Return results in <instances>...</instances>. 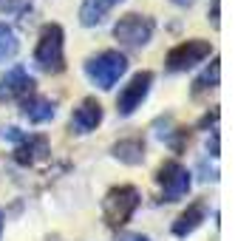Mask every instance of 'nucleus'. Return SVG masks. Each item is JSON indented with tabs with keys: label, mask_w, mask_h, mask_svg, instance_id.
Segmentation results:
<instances>
[{
	"label": "nucleus",
	"mask_w": 252,
	"mask_h": 241,
	"mask_svg": "<svg viewBox=\"0 0 252 241\" xmlns=\"http://www.w3.org/2000/svg\"><path fill=\"white\" fill-rule=\"evenodd\" d=\"M111 153H114V159L125 162V165H142L145 162V142L139 137L119 139V142H114Z\"/></svg>",
	"instance_id": "obj_14"
},
{
	"label": "nucleus",
	"mask_w": 252,
	"mask_h": 241,
	"mask_svg": "<svg viewBox=\"0 0 252 241\" xmlns=\"http://www.w3.org/2000/svg\"><path fill=\"white\" fill-rule=\"evenodd\" d=\"M122 0H82L80 6V23L82 26H99L119 6Z\"/></svg>",
	"instance_id": "obj_13"
},
{
	"label": "nucleus",
	"mask_w": 252,
	"mask_h": 241,
	"mask_svg": "<svg viewBox=\"0 0 252 241\" xmlns=\"http://www.w3.org/2000/svg\"><path fill=\"white\" fill-rule=\"evenodd\" d=\"M190 171L184 168L182 162H161L159 171H156V187H159V199L161 202H179L190 193Z\"/></svg>",
	"instance_id": "obj_4"
},
{
	"label": "nucleus",
	"mask_w": 252,
	"mask_h": 241,
	"mask_svg": "<svg viewBox=\"0 0 252 241\" xmlns=\"http://www.w3.org/2000/svg\"><path fill=\"white\" fill-rule=\"evenodd\" d=\"M210 26L213 29L221 26V0H213V6H210Z\"/></svg>",
	"instance_id": "obj_18"
},
{
	"label": "nucleus",
	"mask_w": 252,
	"mask_h": 241,
	"mask_svg": "<svg viewBox=\"0 0 252 241\" xmlns=\"http://www.w3.org/2000/svg\"><path fill=\"white\" fill-rule=\"evenodd\" d=\"M170 3H176V6H190L193 0H170Z\"/></svg>",
	"instance_id": "obj_22"
},
{
	"label": "nucleus",
	"mask_w": 252,
	"mask_h": 241,
	"mask_svg": "<svg viewBox=\"0 0 252 241\" xmlns=\"http://www.w3.org/2000/svg\"><path fill=\"white\" fill-rule=\"evenodd\" d=\"M34 63L46 74H63L65 71V32L60 23H46L40 29Z\"/></svg>",
	"instance_id": "obj_1"
},
{
	"label": "nucleus",
	"mask_w": 252,
	"mask_h": 241,
	"mask_svg": "<svg viewBox=\"0 0 252 241\" xmlns=\"http://www.w3.org/2000/svg\"><path fill=\"white\" fill-rule=\"evenodd\" d=\"M0 236H3V210H0Z\"/></svg>",
	"instance_id": "obj_23"
},
{
	"label": "nucleus",
	"mask_w": 252,
	"mask_h": 241,
	"mask_svg": "<svg viewBox=\"0 0 252 241\" xmlns=\"http://www.w3.org/2000/svg\"><path fill=\"white\" fill-rule=\"evenodd\" d=\"M23 103V116L29 119V122H34V125H40V122H48V119H54V114H57V108H54V103L48 100V97H40V94H29L26 100H20Z\"/></svg>",
	"instance_id": "obj_12"
},
{
	"label": "nucleus",
	"mask_w": 252,
	"mask_h": 241,
	"mask_svg": "<svg viewBox=\"0 0 252 241\" xmlns=\"http://www.w3.org/2000/svg\"><path fill=\"white\" fill-rule=\"evenodd\" d=\"M218 77H221V63H218V57H213V63L204 69V74H201V77H195V82H193V97L218 88Z\"/></svg>",
	"instance_id": "obj_15"
},
{
	"label": "nucleus",
	"mask_w": 252,
	"mask_h": 241,
	"mask_svg": "<svg viewBox=\"0 0 252 241\" xmlns=\"http://www.w3.org/2000/svg\"><path fill=\"white\" fill-rule=\"evenodd\" d=\"M125 71H127V57L122 51H99V54L85 60L88 80L102 91H111L116 82L125 77Z\"/></svg>",
	"instance_id": "obj_3"
},
{
	"label": "nucleus",
	"mask_w": 252,
	"mask_h": 241,
	"mask_svg": "<svg viewBox=\"0 0 252 241\" xmlns=\"http://www.w3.org/2000/svg\"><path fill=\"white\" fill-rule=\"evenodd\" d=\"M153 32H156L153 17H148V14H136V12L119 17L116 26H114V37L119 40V46H125V48L148 46L150 37H153Z\"/></svg>",
	"instance_id": "obj_5"
},
{
	"label": "nucleus",
	"mask_w": 252,
	"mask_h": 241,
	"mask_svg": "<svg viewBox=\"0 0 252 241\" xmlns=\"http://www.w3.org/2000/svg\"><path fill=\"white\" fill-rule=\"evenodd\" d=\"M29 94H34V77L23 66H14V69H9L0 77V103L26 100Z\"/></svg>",
	"instance_id": "obj_8"
},
{
	"label": "nucleus",
	"mask_w": 252,
	"mask_h": 241,
	"mask_svg": "<svg viewBox=\"0 0 252 241\" xmlns=\"http://www.w3.org/2000/svg\"><path fill=\"white\" fill-rule=\"evenodd\" d=\"M0 9L9 14H20V12H32L29 0H0Z\"/></svg>",
	"instance_id": "obj_17"
},
{
	"label": "nucleus",
	"mask_w": 252,
	"mask_h": 241,
	"mask_svg": "<svg viewBox=\"0 0 252 241\" xmlns=\"http://www.w3.org/2000/svg\"><path fill=\"white\" fill-rule=\"evenodd\" d=\"M210 54H213V46L201 37H193V40H184L179 46H173L164 57V66H167V71H187L198 63H204Z\"/></svg>",
	"instance_id": "obj_6"
},
{
	"label": "nucleus",
	"mask_w": 252,
	"mask_h": 241,
	"mask_svg": "<svg viewBox=\"0 0 252 241\" xmlns=\"http://www.w3.org/2000/svg\"><path fill=\"white\" fill-rule=\"evenodd\" d=\"M119 241H150V239L142 236V233H125V236H119Z\"/></svg>",
	"instance_id": "obj_21"
},
{
	"label": "nucleus",
	"mask_w": 252,
	"mask_h": 241,
	"mask_svg": "<svg viewBox=\"0 0 252 241\" xmlns=\"http://www.w3.org/2000/svg\"><path fill=\"white\" fill-rule=\"evenodd\" d=\"M48 153V139L40 137V134H29L17 142L14 148V162L17 165H34L37 159H43Z\"/></svg>",
	"instance_id": "obj_11"
},
{
	"label": "nucleus",
	"mask_w": 252,
	"mask_h": 241,
	"mask_svg": "<svg viewBox=\"0 0 252 241\" xmlns=\"http://www.w3.org/2000/svg\"><path fill=\"white\" fill-rule=\"evenodd\" d=\"M102 105L99 100H94V97H85L74 111H71V131H77V134H91L94 128L102 122Z\"/></svg>",
	"instance_id": "obj_9"
},
{
	"label": "nucleus",
	"mask_w": 252,
	"mask_h": 241,
	"mask_svg": "<svg viewBox=\"0 0 252 241\" xmlns=\"http://www.w3.org/2000/svg\"><path fill=\"white\" fill-rule=\"evenodd\" d=\"M216 119H218V108H213L210 114H204V116H201V122H198V128H207V125H213Z\"/></svg>",
	"instance_id": "obj_20"
},
{
	"label": "nucleus",
	"mask_w": 252,
	"mask_h": 241,
	"mask_svg": "<svg viewBox=\"0 0 252 241\" xmlns=\"http://www.w3.org/2000/svg\"><path fill=\"white\" fill-rule=\"evenodd\" d=\"M204 218H207V202L204 199H195L193 205H187V210L173 221V236L187 239L190 233H195V230L204 224Z\"/></svg>",
	"instance_id": "obj_10"
},
{
	"label": "nucleus",
	"mask_w": 252,
	"mask_h": 241,
	"mask_svg": "<svg viewBox=\"0 0 252 241\" xmlns=\"http://www.w3.org/2000/svg\"><path fill=\"white\" fill-rule=\"evenodd\" d=\"M139 202H142V196L133 184H119V187H111L102 199V216H105V224L108 227H125L127 221L133 218L136 213Z\"/></svg>",
	"instance_id": "obj_2"
},
{
	"label": "nucleus",
	"mask_w": 252,
	"mask_h": 241,
	"mask_svg": "<svg viewBox=\"0 0 252 241\" xmlns=\"http://www.w3.org/2000/svg\"><path fill=\"white\" fill-rule=\"evenodd\" d=\"M0 134H3V139H14V142H20L26 137V134H20V128H3Z\"/></svg>",
	"instance_id": "obj_19"
},
{
	"label": "nucleus",
	"mask_w": 252,
	"mask_h": 241,
	"mask_svg": "<svg viewBox=\"0 0 252 241\" xmlns=\"http://www.w3.org/2000/svg\"><path fill=\"white\" fill-rule=\"evenodd\" d=\"M17 48H20V40L14 34V29L6 23H0V63L12 60L17 54Z\"/></svg>",
	"instance_id": "obj_16"
},
{
	"label": "nucleus",
	"mask_w": 252,
	"mask_h": 241,
	"mask_svg": "<svg viewBox=\"0 0 252 241\" xmlns=\"http://www.w3.org/2000/svg\"><path fill=\"white\" fill-rule=\"evenodd\" d=\"M150 85H153V71H139L130 77L125 88L116 97V114L119 116H130L136 108H142V103L148 100Z\"/></svg>",
	"instance_id": "obj_7"
}]
</instances>
